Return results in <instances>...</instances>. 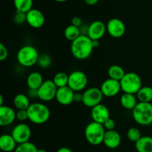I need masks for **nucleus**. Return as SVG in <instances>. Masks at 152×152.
Segmentation results:
<instances>
[{
	"label": "nucleus",
	"mask_w": 152,
	"mask_h": 152,
	"mask_svg": "<svg viewBox=\"0 0 152 152\" xmlns=\"http://www.w3.org/2000/svg\"><path fill=\"white\" fill-rule=\"evenodd\" d=\"M103 126H104V128H105V130H106V131L114 130V128H115V126H116L115 122H114L112 119L109 118V119H107V120L104 122Z\"/></svg>",
	"instance_id": "f704fd0d"
},
{
	"label": "nucleus",
	"mask_w": 152,
	"mask_h": 152,
	"mask_svg": "<svg viewBox=\"0 0 152 152\" xmlns=\"http://www.w3.org/2000/svg\"><path fill=\"white\" fill-rule=\"evenodd\" d=\"M83 101V93L81 92H75L74 95V102H82Z\"/></svg>",
	"instance_id": "e433bc0d"
},
{
	"label": "nucleus",
	"mask_w": 152,
	"mask_h": 152,
	"mask_svg": "<svg viewBox=\"0 0 152 152\" xmlns=\"http://www.w3.org/2000/svg\"><path fill=\"white\" fill-rule=\"evenodd\" d=\"M8 57V51L3 43H0V61H4Z\"/></svg>",
	"instance_id": "72a5a7b5"
},
{
	"label": "nucleus",
	"mask_w": 152,
	"mask_h": 152,
	"mask_svg": "<svg viewBox=\"0 0 152 152\" xmlns=\"http://www.w3.org/2000/svg\"><path fill=\"white\" fill-rule=\"evenodd\" d=\"M100 89L104 96L111 98L118 95L119 92L121 91V86L119 80L109 77L102 82Z\"/></svg>",
	"instance_id": "f8f14e48"
},
{
	"label": "nucleus",
	"mask_w": 152,
	"mask_h": 152,
	"mask_svg": "<svg viewBox=\"0 0 152 152\" xmlns=\"http://www.w3.org/2000/svg\"><path fill=\"white\" fill-rule=\"evenodd\" d=\"M31 104L30 98L25 94L19 93L13 98V104L17 110H28Z\"/></svg>",
	"instance_id": "5701e85b"
},
{
	"label": "nucleus",
	"mask_w": 152,
	"mask_h": 152,
	"mask_svg": "<svg viewBox=\"0 0 152 152\" xmlns=\"http://www.w3.org/2000/svg\"><path fill=\"white\" fill-rule=\"evenodd\" d=\"M88 84V77L83 72L75 70L68 75V86L74 92L85 90Z\"/></svg>",
	"instance_id": "0eeeda50"
},
{
	"label": "nucleus",
	"mask_w": 152,
	"mask_h": 152,
	"mask_svg": "<svg viewBox=\"0 0 152 152\" xmlns=\"http://www.w3.org/2000/svg\"><path fill=\"white\" fill-rule=\"evenodd\" d=\"M121 90L123 92L136 95L142 87V80L137 73L131 72L125 74L123 78L120 80Z\"/></svg>",
	"instance_id": "423d86ee"
},
{
	"label": "nucleus",
	"mask_w": 152,
	"mask_h": 152,
	"mask_svg": "<svg viewBox=\"0 0 152 152\" xmlns=\"http://www.w3.org/2000/svg\"><path fill=\"white\" fill-rule=\"evenodd\" d=\"M16 119V112L10 106L0 107V125L2 127L11 125Z\"/></svg>",
	"instance_id": "f3484780"
},
{
	"label": "nucleus",
	"mask_w": 152,
	"mask_h": 152,
	"mask_svg": "<svg viewBox=\"0 0 152 152\" xmlns=\"http://www.w3.org/2000/svg\"><path fill=\"white\" fill-rule=\"evenodd\" d=\"M45 18L41 10L32 8L26 13V22L33 28H40L44 25Z\"/></svg>",
	"instance_id": "ddd939ff"
},
{
	"label": "nucleus",
	"mask_w": 152,
	"mask_h": 152,
	"mask_svg": "<svg viewBox=\"0 0 152 152\" xmlns=\"http://www.w3.org/2000/svg\"><path fill=\"white\" fill-rule=\"evenodd\" d=\"M105 128L102 124L91 122L87 125L85 129V137L88 143L92 145H99L103 142Z\"/></svg>",
	"instance_id": "39448f33"
},
{
	"label": "nucleus",
	"mask_w": 152,
	"mask_h": 152,
	"mask_svg": "<svg viewBox=\"0 0 152 152\" xmlns=\"http://www.w3.org/2000/svg\"><path fill=\"white\" fill-rule=\"evenodd\" d=\"M88 26L87 25H83L82 26L80 27V34L81 35H86L88 36Z\"/></svg>",
	"instance_id": "58836bf2"
},
{
	"label": "nucleus",
	"mask_w": 152,
	"mask_h": 152,
	"mask_svg": "<svg viewBox=\"0 0 152 152\" xmlns=\"http://www.w3.org/2000/svg\"><path fill=\"white\" fill-rule=\"evenodd\" d=\"M13 21L18 25H22L24 22H26V13L16 11L13 16Z\"/></svg>",
	"instance_id": "2f4dec72"
},
{
	"label": "nucleus",
	"mask_w": 152,
	"mask_h": 152,
	"mask_svg": "<svg viewBox=\"0 0 152 152\" xmlns=\"http://www.w3.org/2000/svg\"><path fill=\"white\" fill-rule=\"evenodd\" d=\"M78 152H83V151H78Z\"/></svg>",
	"instance_id": "49530a36"
},
{
	"label": "nucleus",
	"mask_w": 152,
	"mask_h": 152,
	"mask_svg": "<svg viewBox=\"0 0 152 152\" xmlns=\"http://www.w3.org/2000/svg\"><path fill=\"white\" fill-rule=\"evenodd\" d=\"M107 32L111 37L114 38H120L123 37L126 33V25L125 23L118 18L111 19L106 25Z\"/></svg>",
	"instance_id": "9b49d317"
},
{
	"label": "nucleus",
	"mask_w": 152,
	"mask_h": 152,
	"mask_svg": "<svg viewBox=\"0 0 152 152\" xmlns=\"http://www.w3.org/2000/svg\"><path fill=\"white\" fill-rule=\"evenodd\" d=\"M3 101H4V98H3L2 95H0V107L4 105V104H3Z\"/></svg>",
	"instance_id": "37998d69"
},
{
	"label": "nucleus",
	"mask_w": 152,
	"mask_h": 152,
	"mask_svg": "<svg viewBox=\"0 0 152 152\" xmlns=\"http://www.w3.org/2000/svg\"><path fill=\"white\" fill-rule=\"evenodd\" d=\"M17 142L11 134H2L0 137V148L4 152L14 151Z\"/></svg>",
	"instance_id": "6ab92c4d"
},
{
	"label": "nucleus",
	"mask_w": 152,
	"mask_h": 152,
	"mask_svg": "<svg viewBox=\"0 0 152 152\" xmlns=\"http://www.w3.org/2000/svg\"><path fill=\"white\" fill-rule=\"evenodd\" d=\"M39 57V54L34 46L26 45L19 49L16 59L22 66L31 67L37 64Z\"/></svg>",
	"instance_id": "7ed1b4c3"
},
{
	"label": "nucleus",
	"mask_w": 152,
	"mask_h": 152,
	"mask_svg": "<svg viewBox=\"0 0 152 152\" xmlns=\"http://www.w3.org/2000/svg\"><path fill=\"white\" fill-rule=\"evenodd\" d=\"M137 95V98L140 102L151 103L152 101V87L151 86H142Z\"/></svg>",
	"instance_id": "b1692460"
},
{
	"label": "nucleus",
	"mask_w": 152,
	"mask_h": 152,
	"mask_svg": "<svg viewBox=\"0 0 152 152\" xmlns=\"http://www.w3.org/2000/svg\"><path fill=\"white\" fill-rule=\"evenodd\" d=\"M38 148L35 144L31 142L18 144L13 152H37Z\"/></svg>",
	"instance_id": "c85d7f7f"
},
{
	"label": "nucleus",
	"mask_w": 152,
	"mask_h": 152,
	"mask_svg": "<svg viewBox=\"0 0 152 152\" xmlns=\"http://www.w3.org/2000/svg\"><path fill=\"white\" fill-rule=\"evenodd\" d=\"M74 92H75L68 86L58 88L55 99L59 104L62 105H69L71 103L74 102Z\"/></svg>",
	"instance_id": "dca6fc26"
},
{
	"label": "nucleus",
	"mask_w": 152,
	"mask_h": 152,
	"mask_svg": "<svg viewBox=\"0 0 152 152\" xmlns=\"http://www.w3.org/2000/svg\"><path fill=\"white\" fill-rule=\"evenodd\" d=\"M56 1H57V2H60V3H62V2H65V1H67L68 0H55Z\"/></svg>",
	"instance_id": "c03bdc74"
},
{
	"label": "nucleus",
	"mask_w": 152,
	"mask_h": 152,
	"mask_svg": "<svg viewBox=\"0 0 152 152\" xmlns=\"http://www.w3.org/2000/svg\"><path fill=\"white\" fill-rule=\"evenodd\" d=\"M56 152H73L69 148L67 147H62L60 148H59Z\"/></svg>",
	"instance_id": "a19ab883"
},
{
	"label": "nucleus",
	"mask_w": 152,
	"mask_h": 152,
	"mask_svg": "<svg viewBox=\"0 0 152 152\" xmlns=\"http://www.w3.org/2000/svg\"><path fill=\"white\" fill-rule=\"evenodd\" d=\"M133 119L138 125L148 126L152 124V104L151 103L138 102L132 110Z\"/></svg>",
	"instance_id": "20e7f679"
},
{
	"label": "nucleus",
	"mask_w": 152,
	"mask_h": 152,
	"mask_svg": "<svg viewBox=\"0 0 152 152\" xmlns=\"http://www.w3.org/2000/svg\"><path fill=\"white\" fill-rule=\"evenodd\" d=\"M71 25L77 26L80 28V26L83 25V19L80 17V16H74L71 19Z\"/></svg>",
	"instance_id": "c9c22d12"
},
{
	"label": "nucleus",
	"mask_w": 152,
	"mask_h": 152,
	"mask_svg": "<svg viewBox=\"0 0 152 152\" xmlns=\"http://www.w3.org/2000/svg\"><path fill=\"white\" fill-rule=\"evenodd\" d=\"M16 119L20 122H25L28 119V113L27 110H18L16 111Z\"/></svg>",
	"instance_id": "473e14b6"
},
{
	"label": "nucleus",
	"mask_w": 152,
	"mask_h": 152,
	"mask_svg": "<svg viewBox=\"0 0 152 152\" xmlns=\"http://www.w3.org/2000/svg\"><path fill=\"white\" fill-rule=\"evenodd\" d=\"M142 137V134H141V131H140L139 128H135V127H132V128H130L128 130L127 137L131 142H137Z\"/></svg>",
	"instance_id": "7c9ffc66"
},
{
	"label": "nucleus",
	"mask_w": 152,
	"mask_h": 152,
	"mask_svg": "<svg viewBox=\"0 0 152 152\" xmlns=\"http://www.w3.org/2000/svg\"><path fill=\"white\" fill-rule=\"evenodd\" d=\"M92 43H93V46L94 48H96L99 46V40H92Z\"/></svg>",
	"instance_id": "79ce46f5"
},
{
	"label": "nucleus",
	"mask_w": 152,
	"mask_h": 152,
	"mask_svg": "<svg viewBox=\"0 0 152 152\" xmlns=\"http://www.w3.org/2000/svg\"><path fill=\"white\" fill-rule=\"evenodd\" d=\"M126 72H125L124 69L120 66L116 65V64L111 65L108 69V75L110 78L114 79V80H119V81L123 78Z\"/></svg>",
	"instance_id": "a878e982"
},
{
	"label": "nucleus",
	"mask_w": 152,
	"mask_h": 152,
	"mask_svg": "<svg viewBox=\"0 0 152 152\" xmlns=\"http://www.w3.org/2000/svg\"><path fill=\"white\" fill-rule=\"evenodd\" d=\"M151 104H152V101H151Z\"/></svg>",
	"instance_id": "de8ad7c7"
},
{
	"label": "nucleus",
	"mask_w": 152,
	"mask_h": 152,
	"mask_svg": "<svg viewBox=\"0 0 152 152\" xmlns=\"http://www.w3.org/2000/svg\"><path fill=\"white\" fill-rule=\"evenodd\" d=\"M106 31V25L103 22L95 20L89 25L88 36L92 40H99L103 37Z\"/></svg>",
	"instance_id": "4468645a"
},
{
	"label": "nucleus",
	"mask_w": 152,
	"mask_h": 152,
	"mask_svg": "<svg viewBox=\"0 0 152 152\" xmlns=\"http://www.w3.org/2000/svg\"><path fill=\"white\" fill-rule=\"evenodd\" d=\"M27 110L28 120L36 125H42L50 119V109L46 104L42 102L31 103Z\"/></svg>",
	"instance_id": "f03ea898"
},
{
	"label": "nucleus",
	"mask_w": 152,
	"mask_h": 152,
	"mask_svg": "<svg viewBox=\"0 0 152 152\" xmlns=\"http://www.w3.org/2000/svg\"><path fill=\"white\" fill-rule=\"evenodd\" d=\"M102 143L108 148L115 149L118 148L121 143V136L115 130L106 131Z\"/></svg>",
	"instance_id": "a211bd4d"
},
{
	"label": "nucleus",
	"mask_w": 152,
	"mask_h": 152,
	"mask_svg": "<svg viewBox=\"0 0 152 152\" xmlns=\"http://www.w3.org/2000/svg\"><path fill=\"white\" fill-rule=\"evenodd\" d=\"M135 148L137 152H152V137L142 136L135 142Z\"/></svg>",
	"instance_id": "4be33fe9"
},
{
	"label": "nucleus",
	"mask_w": 152,
	"mask_h": 152,
	"mask_svg": "<svg viewBox=\"0 0 152 152\" xmlns=\"http://www.w3.org/2000/svg\"><path fill=\"white\" fill-rule=\"evenodd\" d=\"M51 63H52V59H51V57H50V55L45 53L39 55L37 64H38V66L40 67V68L47 69L50 66Z\"/></svg>",
	"instance_id": "c756f323"
},
{
	"label": "nucleus",
	"mask_w": 152,
	"mask_h": 152,
	"mask_svg": "<svg viewBox=\"0 0 152 152\" xmlns=\"http://www.w3.org/2000/svg\"><path fill=\"white\" fill-rule=\"evenodd\" d=\"M53 80L56 86H57V88L68 86V75L65 72H59L53 76Z\"/></svg>",
	"instance_id": "cd10ccee"
},
{
	"label": "nucleus",
	"mask_w": 152,
	"mask_h": 152,
	"mask_svg": "<svg viewBox=\"0 0 152 152\" xmlns=\"http://www.w3.org/2000/svg\"><path fill=\"white\" fill-rule=\"evenodd\" d=\"M103 94L101 91L100 88L98 87H89L88 89H85L83 92V104L86 107H92L101 104L102 98H103Z\"/></svg>",
	"instance_id": "6e6552de"
},
{
	"label": "nucleus",
	"mask_w": 152,
	"mask_h": 152,
	"mask_svg": "<svg viewBox=\"0 0 152 152\" xmlns=\"http://www.w3.org/2000/svg\"><path fill=\"white\" fill-rule=\"evenodd\" d=\"M28 96L30 98H38V93H37V89H28Z\"/></svg>",
	"instance_id": "4c0bfd02"
},
{
	"label": "nucleus",
	"mask_w": 152,
	"mask_h": 152,
	"mask_svg": "<svg viewBox=\"0 0 152 152\" xmlns=\"http://www.w3.org/2000/svg\"><path fill=\"white\" fill-rule=\"evenodd\" d=\"M57 86L54 83L53 80H45L37 89L38 98L42 101L49 102L56 98Z\"/></svg>",
	"instance_id": "1a4fd4ad"
},
{
	"label": "nucleus",
	"mask_w": 152,
	"mask_h": 152,
	"mask_svg": "<svg viewBox=\"0 0 152 152\" xmlns=\"http://www.w3.org/2000/svg\"><path fill=\"white\" fill-rule=\"evenodd\" d=\"M99 1V0H85V2H86L88 5L92 6V5H95L96 4H97L98 1Z\"/></svg>",
	"instance_id": "ea45409f"
},
{
	"label": "nucleus",
	"mask_w": 152,
	"mask_h": 152,
	"mask_svg": "<svg viewBox=\"0 0 152 152\" xmlns=\"http://www.w3.org/2000/svg\"><path fill=\"white\" fill-rule=\"evenodd\" d=\"M37 152H48V151L46 150H45V149H38Z\"/></svg>",
	"instance_id": "a18cd8bd"
},
{
	"label": "nucleus",
	"mask_w": 152,
	"mask_h": 152,
	"mask_svg": "<svg viewBox=\"0 0 152 152\" xmlns=\"http://www.w3.org/2000/svg\"><path fill=\"white\" fill-rule=\"evenodd\" d=\"M44 82L42 75L41 73L38 72H33L30 73L28 75L26 79L27 86L28 89H38L40 87L42 83Z\"/></svg>",
	"instance_id": "aec40b11"
},
{
	"label": "nucleus",
	"mask_w": 152,
	"mask_h": 152,
	"mask_svg": "<svg viewBox=\"0 0 152 152\" xmlns=\"http://www.w3.org/2000/svg\"><path fill=\"white\" fill-rule=\"evenodd\" d=\"M64 35H65V37L68 40L71 42L74 41L77 37H79L81 35L80 34V28L74 26V25L71 24V25L65 28V31H64Z\"/></svg>",
	"instance_id": "bb28decb"
},
{
	"label": "nucleus",
	"mask_w": 152,
	"mask_h": 152,
	"mask_svg": "<svg viewBox=\"0 0 152 152\" xmlns=\"http://www.w3.org/2000/svg\"><path fill=\"white\" fill-rule=\"evenodd\" d=\"M13 4L16 11L28 13L33 8V0H13Z\"/></svg>",
	"instance_id": "393cba45"
},
{
	"label": "nucleus",
	"mask_w": 152,
	"mask_h": 152,
	"mask_svg": "<svg viewBox=\"0 0 152 152\" xmlns=\"http://www.w3.org/2000/svg\"><path fill=\"white\" fill-rule=\"evenodd\" d=\"M11 135L16 140L17 144L29 142L31 137V129L25 123H19L13 128Z\"/></svg>",
	"instance_id": "9d476101"
},
{
	"label": "nucleus",
	"mask_w": 152,
	"mask_h": 152,
	"mask_svg": "<svg viewBox=\"0 0 152 152\" xmlns=\"http://www.w3.org/2000/svg\"><path fill=\"white\" fill-rule=\"evenodd\" d=\"M137 98L134 94L124 93L120 97V104L123 108L129 110H133L137 104Z\"/></svg>",
	"instance_id": "412c9836"
},
{
	"label": "nucleus",
	"mask_w": 152,
	"mask_h": 152,
	"mask_svg": "<svg viewBox=\"0 0 152 152\" xmlns=\"http://www.w3.org/2000/svg\"><path fill=\"white\" fill-rule=\"evenodd\" d=\"M92 40L86 35H80L71 42V51L73 56L77 60H86L91 55L94 50Z\"/></svg>",
	"instance_id": "f257e3e1"
},
{
	"label": "nucleus",
	"mask_w": 152,
	"mask_h": 152,
	"mask_svg": "<svg viewBox=\"0 0 152 152\" xmlns=\"http://www.w3.org/2000/svg\"><path fill=\"white\" fill-rule=\"evenodd\" d=\"M91 116L94 122L102 124L110 118V112L108 107L103 104H99L92 107Z\"/></svg>",
	"instance_id": "2eb2a0df"
}]
</instances>
